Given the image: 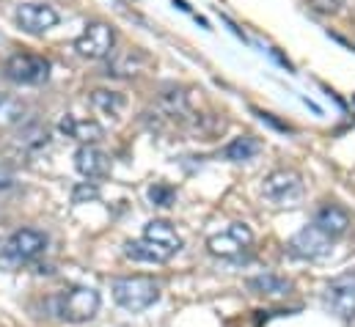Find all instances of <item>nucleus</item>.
<instances>
[{
  "instance_id": "1",
  "label": "nucleus",
  "mask_w": 355,
  "mask_h": 327,
  "mask_svg": "<svg viewBox=\"0 0 355 327\" xmlns=\"http://www.w3.org/2000/svg\"><path fill=\"white\" fill-rule=\"evenodd\" d=\"M110 292H113V300L124 308V311H146L149 306L157 303L160 297V286L146 278V275H130V278H116L110 283Z\"/></svg>"
},
{
  "instance_id": "2",
  "label": "nucleus",
  "mask_w": 355,
  "mask_h": 327,
  "mask_svg": "<svg viewBox=\"0 0 355 327\" xmlns=\"http://www.w3.org/2000/svg\"><path fill=\"white\" fill-rule=\"evenodd\" d=\"M96 311H99V292L91 286H75L55 297V314L64 322L72 325L89 322L91 317H96Z\"/></svg>"
},
{
  "instance_id": "3",
  "label": "nucleus",
  "mask_w": 355,
  "mask_h": 327,
  "mask_svg": "<svg viewBox=\"0 0 355 327\" xmlns=\"http://www.w3.org/2000/svg\"><path fill=\"white\" fill-rule=\"evenodd\" d=\"M47 247V234L36 231V229H19L14 231L6 245H3V261L8 264H25L33 261L36 256H42Z\"/></svg>"
},
{
  "instance_id": "4",
  "label": "nucleus",
  "mask_w": 355,
  "mask_h": 327,
  "mask_svg": "<svg viewBox=\"0 0 355 327\" xmlns=\"http://www.w3.org/2000/svg\"><path fill=\"white\" fill-rule=\"evenodd\" d=\"M6 78L22 85H42L50 78V64L42 55H31V53H17L6 61L3 67Z\"/></svg>"
},
{
  "instance_id": "5",
  "label": "nucleus",
  "mask_w": 355,
  "mask_h": 327,
  "mask_svg": "<svg viewBox=\"0 0 355 327\" xmlns=\"http://www.w3.org/2000/svg\"><path fill=\"white\" fill-rule=\"evenodd\" d=\"M113 44H116V30L107 22H91V25H86V30L78 36L75 50L83 58L96 61V58H107L113 53Z\"/></svg>"
},
{
  "instance_id": "6",
  "label": "nucleus",
  "mask_w": 355,
  "mask_h": 327,
  "mask_svg": "<svg viewBox=\"0 0 355 327\" xmlns=\"http://www.w3.org/2000/svg\"><path fill=\"white\" fill-rule=\"evenodd\" d=\"M262 193H265L267 201L284 206V204H292V201L300 198L303 182H300V176L295 170H272L265 179V184H262Z\"/></svg>"
},
{
  "instance_id": "7",
  "label": "nucleus",
  "mask_w": 355,
  "mask_h": 327,
  "mask_svg": "<svg viewBox=\"0 0 355 327\" xmlns=\"http://www.w3.org/2000/svg\"><path fill=\"white\" fill-rule=\"evenodd\" d=\"M254 242V234H251V229L245 226V223H232L226 231H220V234H215V237H209V253L212 256H220V258H237L245 247Z\"/></svg>"
},
{
  "instance_id": "8",
  "label": "nucleus",
  "mask_w": 355,
  "mask_h": 327,
  "mask_svg": "<svg viewBox=\"0 0 355 327\" xmlns=\"http://www.w3.org/2000/svg\"><path fill=\"white\" fill-rule=\"evenodd\" d=\"M331 242H334V240H328L322 231H317L314 226H306V229H300V231L289 240L286 250H289L295 258L317 261V258H322V256L331 253Z\"/></svg>"
},
{
  "instance_id": "9",
  "label": "nucleus",
  "mask_w": 355,
  "mask_h": 327,
  "mask_svg": "<svg viewBox=\"0 0 355 327\" xmlns=\"http://www.w3.org/2000/svg\"><path fill=\"white\" fill-rule=\"evenodd\" d=\"M17 22L28 33H44L58 25V11L47 3H19L17 6Z\"/></svg>"
},
{
  "instance_id": "10",
  "label": "nucleus",
  "mask_w": 355,
  "mask_h": 327,
  "mask_svg": "<svg viewBox=\"0 0 355 327\" xmlns=\"http://www.w3.org/2000/svg\"><path fill=\"white\" fill-rule=\"evenodd\" d=\"M311 226H314L317 231H322L328 240H339V237H345L347 229H350V215H347L342 206H336V204H325V206L317 209Z\"/></svg>"
},
{
  "instance_id": "11",
  "label": "nucleus",
  "mask_w": 355,
  "mask_h": 327,
  "mask_svg": "<svg viewBox=\"0 0 355 327\" xmlns=\"http://www.w3.org/2000/svg\"><path fill=\"white\" fill-rule=\"evenodd\" d=\"M328 303L342 319H355V272L336 278L328 286Z\"/></svg>"
},
{
  "instance_id": "12",
  "label": "nucleus",
  "mask_w": 355,
  "mask_h": 327,
  "mask_svg": "<svg viewBox=\"0 0 355 327\" xmlns=\"http://www.w3.org/2000/svg\"><path fill=\"white\" fill-rule=\"evenodd\" d=\"M75 168L86 176V179H105L110 176V160L105 152H99L96 146H80L75 152Z\"/></svg>"
},
{
  "instance_id": "13",
  "label": "nucleus",
  "mask_w": 355,
  "mask_h": 327,
  "mask_svg": "<svg viewBox=\"0 0 355 327\" xmlns=\"http://www.w3.org/2000/svg\"><path fill=\"white\" fill-rule=\"evenodd\" d=\"M58 127H61V132H64V135H69V138L80 141L83 146H91V143H96V141L105 135V130H102L96 121H89V118H78V116H64Z\"/></svg>"
},
{
  "instance_id": "14",
  "label": "nucleus",
  "mask_w": 355,
  "mask_h": 327,
  "mask_svg": "<svg viewBox=\"0 0 355 327\" xmlns=\"http://www.w3.org/2000/svg\"><path fill=\"white\" fill-rule=\"evenodd\" d=\"M144 240H149V242H155L157 247L168 250L171 256L182 247V237L177 234V229H174L171 223H166V220H152V223H146Z\"/></svg>"
},
{
  "instance_id": "15",
  "label": "nucleus",
  "mask_w": 355,
  "mask_h": 327,
  "mask_svg": "<svg viewBox=\"0 0 355 327\" xmlns=\"http://www.w3.org/2000/svg\"><path fill=\"white\" fill-rule=\"evenodd\" d=\"M124 256H127V258H132V261H144V264H163V261H168V258H171V253H168V250L157 247L155 242H149V240L127 242V245H124Z\"/></svg>"
},
{
  "instance_id": "16",
  "label": "nucleus",
  "mask_w": 355,
  "mask_h": 327,
  "mask_svg": "<svg viewBox=\"0 0 355 327\" xmlns=\"http://www.w3.org/2000/svg\"><path fill=\"white\" fill-rule=\"evenodd\" d=\"M248 289L254 294H265V297H284L289 294L292 283L281 275H272V272H265V275H257V278H248Z\"/></svg>"
},
{
  "instance_id": "17",
  "label": "nucleus",
  "mask_w": 355,
  "mask_h": 327,
  "mask_svg": "<svg viewBox=\"0 0 355 327\" xmlns=\"http://www.w3.org/2000/svg\"><path fill=\"white\" fill-rule=\"evenodd\" d=\"M259 141L257 138H251V135H243V138H234L229 146H226V160H232V163H245V160H251V157H257L259 154Z\"/></svg>"
},
{
  "instance_id": "18",
  "label": "nucleus",
  "mask_w": 355,
  "mask_h": 327,
  "mask_svg": "<svg viewBox=\"0 0 355 327\" xmlns=\"http://www.w3.org/2000/svg\"><path fill=\"white\" fill-rule=\"evenodd\" d=\"M91 105L107 116H119V110L124 107V96L116 94V91H105V88H96L91 91Z\"/></svg>"
},
{
  "instance_id": "19",
  "label": "nucleus",
  "mask_w": 355,
  "mask_h": 327,
  "mask_svg": "<svg viewBox=\"0 0 355 327\" xmlns=\"http://www.w3.org/2000/svg\"><path fill=\"white\" fill-rule=\"evenodd\" d=\"M138 64H146V55H141L138 50H132V53L116 58V61L110 64L107 75H135V72H138Z\"/></svg>"
},
{
  "instance_id": "20",
  "label": "nucleus",
  "mask_w": 355,
  "mask_h": 327,
  "mask_svg": "<svg viewBox=\"0 0 355 327\" xmlns=\"http://www.w3.org/2000/svg\"><path fill=\"white\" fill-rule=\"evenodd\" d=\"M174 198H177V193H174L171 184H152V187H149V201H152L155 206H171Z\"/></svg>"
},
{
  "instance_id": "21",
  "label": "nucleus",
  "mask_w": 355,
  "mask_h": 327,
  "mask_svg": "<svg viewBox=\"0 0 355 327\" xmlns=\"http://www.w3.org/2000/svg\"><path fill=\"white\" fill-rule=\"evenodd\" d=\"M94 198H99V190H96V184H89V182L78 184V187H75V193H72V201H75V204L94 201Z\"/></svg>"
},
{
  "instance_id": "22",
  "label": "nucleus",
  "mask_w": 355,
  "mask_h": 327,
  "mask_svg": "<svg viewBox=\"0 0 355 327\" xmlns=\"http://www.w3.org/2000/svg\"><path fill=\"white\" fill-rule=\"evenodd\" d=\"M11 184H14V173L6 165H0V190H8Z\"/></svg>"
}]
</instances>
